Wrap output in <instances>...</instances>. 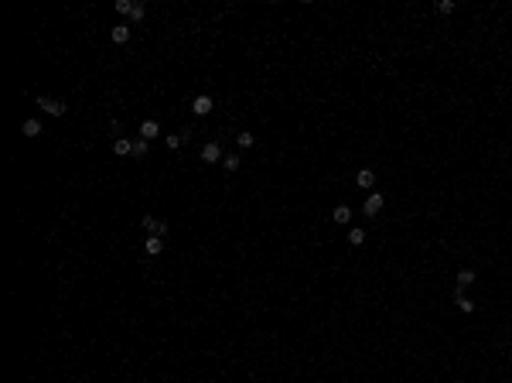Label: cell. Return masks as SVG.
<instances>
[{
	"label": "cell",
	"mask_w": 512,
	"mask_h": 383,
	"mask_svg": "<svg viewBox=\"0 0 512 383\" xmlns=\"http://www.w3.org/2000/svg\"><path fill=\"white\" fill-rule=\"evenodd\" d=\"M38 106L41 110H48V117H65V103H58V99H48V96H38Z\"/></svg>",
	"instance_id": "cell-1"
},
{
	"label": "cell",
	"mask_w": 512,
	"mask_h": 383,
	"mask_svg": "<svg viewBox=\"0 0 512 383\" xmlns=\"http://www.w3.org/2000/svg\"><path fill=\"white\" fill-rule=\"evenodd\" d=\"M144 230L150 236H164L167 233V219H157V216H144Z\"/></svg>",
	"instance_id": "cell-2"
},
{
	"label": "cell",
	"mask_w": 512,
	"mask_h": 383,
	"mask_svg": "<svg viewBox=\"0 0 512 383\" xmlns=\"http://www.w3.org/2000/svg\"><path fill=\"white\" fill-rule=\"evenodd\" d=\"M382 206H386V199H382L379 192H372V195L366 199V206H362V212H366V216H379V212H382Z\"/></svg>",
	"instance_id": "cell-3"
},
{
	"label": "cell",
	"mask_w": 512,
	"mask_h": 383,
	"mask_svg": "<svg viewBox=\"0 0 512 383\" xmlns=\"http://www.w3.org/2000/svg\"><path fill=\"white\" fill-rule=\"evenodd\" d=\"M191 113H195V117H205V113H212V96H195V103H191Z\"/></svg>",
	"instance_id": "cell-4"
},
{
	"label": "cell",
	"mask_w": 512,
	"mask_h": 383,
	"mask_svg": "<svg viewBox=\"0 0 512 383\" xmlns=\"http://www.w3.org/2000/svg\"><path fill=\"white\" fill-rule=\"evenodd\" d=\"M157 134H161V123L157 120H144L140 123V141H154Z\"/></svg>",
	"instance_id": "cell-5"
},
{
	"label": "cell",
	"mask_w": 512,
	"mask_h": 383,
	"mask_svg": "<svg viewBox=\"0 0 512 383\" xmlns=\"http://www.w3.org/2000/svg\"><path fill=\"white\" fill-rule=\"evenodd\" d=\"M109 38H113L116 45H127V41H130V24H116V28L109 31Z\"/></svg>",
	"instance_id": "cell-6"
},
{
	"label": "cell",
	"mask_w": 512,
	"mask_h": 383,
	"mask_svg": "<svg viewBox=\"0 0 512 383\" xmlns=\"http://www.w3.org/2000/svg\"><path fill=\"white\" fill-rule=\"evenodd\" d=\"M202 157L216 164V161H222V147H219V144H216V141H212V144H205V147H202Z\"/></svg>",
	"instance_id": "cell-7"
},
{
	"label": "cell",
	"mask_w": 512,
	"mask_h": 383,
	"mask_svg": "<svg viewBox=\"0 0 512 383\" xmlns=\"http://www.w3.org/2000/svg\"><path fill=\"white\" fill-rule=\"evenodd\" d=\"M355 181H359V188H372V185H376V171H369V168H362V171L355 175Z\"/></svg>",
	"instance_id": "cell-8"
},
{
	"label": "cell",
	"mask_w": 512,
	"mask_h": 383,
	"mask_svg": "<svg viewBox=\"0 0 512 383\" xmlns=\"http://www.w3.org/2000/svg\"><path fill=\"white\" fill-rule=\"evenodd\" d=\"M331 219H335L338 226H349V219H352V209H349V206H338V209L331 212Z\"/></svg>",
	"instance_id": "cell-9"
},
{
	"label": "cell",
	"mask_w": 512,
	"mask_h": 383,
	"mask_svg": "<svg viewBox=\"0 0 512 383\" xmlns=\"http://www.w3.org/2000/svg\"><path fill=\"white\" fill-rule=\"evenodd\" d=\"M21 134H24V137H38V134H41V120H24Z\"/></svg>",
	"instance_id": "cell-10"
},
{
	"label": "cell",
	"mask_w": 512,
	"mask_h": 383,
	"mask_svg": "<svg viewBox=\"0 0 512 383\" xmlns=\"http://www.w3.org/2000/svg\"><path fill=\"white\" fill-rule=\"evenodd\" d=\"M185 141H188V130H185V134H167V137H164V144H167L171 151H178Z\"/></svg>",
	"instance_id": "cell-11"
},
{
	"label": "cell",
	"mask_w": 512,
	"mask_h": 383,
	"mask_svg": "<svg viewBox=\"0 0 512 383\" xmlns=\"http://www.w3.org/2000/svg\"><path fill=\"white\" fill-rule=\"evenodd\" d=\"M144 250H147V253H150V257H157V253L164 250V239H161V236H150V239H147V243H144Z\"/></svg>",
	"instance_id": "cell-12"
},
{
	"label": "cell",
	"mask_w": 512,
	"mask_h": 383,
	"mask_svg": "<svg viewBox=\"0 0 512 383\" xmlns=\"http://www.w3.org/2000/svg\"><path fill=\"white\" fill-rule=\"evenodd\" d=\"M113 151L120 154V157H127V154H134V141H127V137H120V141L113 144Z\"/></svg>",
	"instance_id": "cell-13"
},
{
	"label": "cell",
	"mask_w": 512,
	"mask_h": 383,
	"mask_svg": "<svg viewBox=\"0 0 512 383\" xmlns=\"http://www.w3.org/2000/svg\"><path fill=\"white\" fill-rule=\"evenodd\" d=\"M454 301H458V308H461V311H464V315H471V311H475V301H468V298H464V295H461V288H458V291H454Z\"/></svg>",
	"instance_id": "cell-14"
},
{
	"label": "cell",
	"mask_w": 512,
	"mask_h": 383,
	"mask_svg": "<svg viewBox=\"0 0 512 383\" xmlns=\"http://www.w3.org/2000/svg\"><path fill=\"white\" fill-rule=\"evenodd\" d=\"M144 14H147V7L140 3V0H134V3H130V14H127V17H130V21H144Z\"/></svg>",
	"instance_id": "cell-15"
},
{
	"label": "cell",
	"mask_w": 512,
	"mask_h": 383,
	"mask_svg": "<svg viewBox=\"0 0 512 383\" xmlns=\"http://www.w3.org/2000/svg\"><path fill=\"white\" fill-rule=\"evenodd\" d=\"M468 284H475V270H458V288H468Z\"/></svg>",
	"instance_id": "cell-16"
},
{
	"label": "cell",
	"mask_w": 512,
	"mask_h": 383,
	"mask_svg": "<svg viewBox=\"0 0 512 383\" xmlns=\"http://www.w3.org/2000/svg\"><path fill=\"white\" fill-rule=\"evenodd\" d=\"M349 243H352V246H362V243H366V230H359V226L349 230Z\"/></svg>",
	"instance_id": "cell-17"
},
{
	"label": "cell",
	"mask_w": 512,
	"mask_h": 383,
	"mask_svg": "<svg viewBox=\"0 0 512 383\" xmlns=\"http://www.w3.org/2000/svg\"><path fill=\"white\" fill-rule=\"evenodd\" d=\"M222 168H225V171H239V157H236V154H225V157H222Z\"/></svg>",
	"instance_id": "cell-18"
},
{
	"label": "cell",
	"mask_w": 512,
	"mask_h": 383,
	"mask_svg": "<svg viewBox=\"0 0 512 383\" xmlns=\"http://www.w3.org/2000/svg\"><path fill=\"white\" fill-rule=\"evenodd\" d=\"M253 141H256V137H253V134H246V130H243V134H236V144H239V147H253Z\"/></svg>",
	"instance_id": "cell-19"
},
{
	"label": "cell",
	"mask_w": 512,
	"mask_h": 383,
	"mask_svg": "<svg viewBox=\"0 0 512 383\" xmlns=\"http://www.w3.org/2000/svg\"><path fill=\"white\" fill-rule=\"evenodd\" d=\"M147 147H150V141H134V157H144Z\"/></svg>",
	"instance_id": "cell-20"
},
{
	"label": "cell",
	"mask_w": 512,
	"mask_h": 383,
	"mask_svg": "<svg viewBox=\"0 0 512 383\" xmlns=\"http://www.w3.org/2000/svg\"><path fill=\"white\" fill-rule=\"evenodd\" d=\"M437 10H440V14H454V0H440Z\"/></svg>",
	"instance_id": "cell-21"
}]
</instances>
